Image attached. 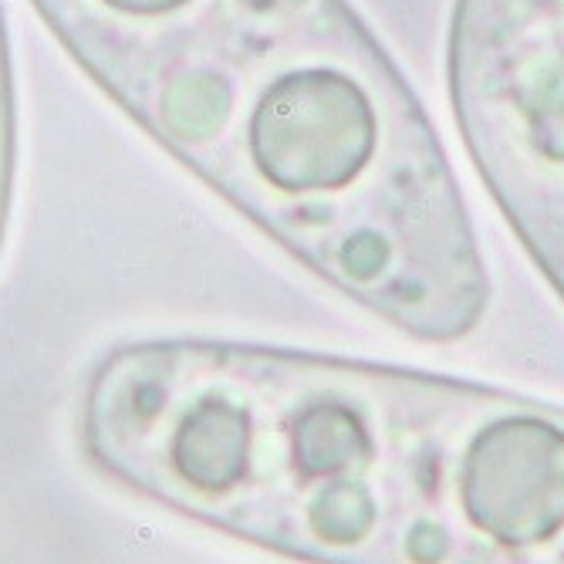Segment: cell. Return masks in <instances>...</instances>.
<instances>
[{"label":"cell","mask_w":564,"mask_h":564,"mask_svg":"<svg viewBox=\"0 0 564 564\" xmlns=\"http://www.w3.org/2000/svg\"><path fill=\"white\" fill-rule=\"evenodd\" d=\"M125 487L304 564H564V409L288 348H115L82 399Z\"/></svg>","instance_id":"1"},{"label":"cell","mask_w":564,"mask_h":564,"mask_svg":"<svg viewBox=\"0 0 564 564\" xmlns=\"http://www.w3.org/2000/svg\"><path fill=\"white\" fill-rule=\"evenodd\" d=\"M71 61L298 264L426 342L490 281L433 122L348 0H34Z\"/></svg>","instance_id":"2"},{"label":"cell","mask_w":564,"mask_h":564,"mask_svg":"<svg viewBox=\"0 0 564 564\" xmlns=\"http://www.w3.org/2000/svg\"><path fill=\"white\" fill-rule=\"evenodd\" d=\"M450 98L480 179L564 301V0H456Z\"/></svg>","instance_id":"3"},{"label":"cell","mask_w":564,"mask_h":564,"mask_svg":"<svg viewBox=\"0 0 564 564\" xmlns=\"http://www.w3.org/2000/svg\"><path fill=\"white\" fill-rule=\"evenodd\" d=\"M11 186H14V88H11V61H7L4 14H0V247H4L7 213H11Z\"/></svg>","instance_id":"4"}]
</instances>
